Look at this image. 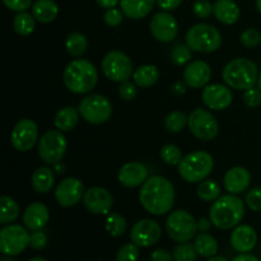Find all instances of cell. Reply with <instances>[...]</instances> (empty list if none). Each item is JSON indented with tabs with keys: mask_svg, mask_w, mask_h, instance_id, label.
<instances>
[{
	"mask_svg": "<svg viewBox=\"0 0 261 261\" xmlns=\"http://www.w3.org/2000/svg\"><path fill=\"white\" fill-rule=\"evenodd\" d=\"M38 140V127L33 120L22 119L15 124L10 134L12 145L19 152H28Z\"/></svg>",
	"mask_w": 261,
	"mask_h": 261,
	"instance_id": "13",
	"label": "cell"
},
{
	"mask_svg": "<svg viewBox=\"0 0 261 261\" xmlns=\"http://www.w3.org/2000/svg\"><path fill=\"white\" fill-rule=\"evenodd\" d=\"M189 116H186L185 112L182 111H172L166 116L165 119V127L167 132L173 133H180L181 130L185 127V125L188 124Z\"/></svg>",
	"mask_w": 261,
	"mask_h": 261,
	"instance_id": "36",
	"label": "cell"
},
{
	"mask_svg": "<svg viewBox=\"0 0 261 261\" xmlns=\"http://www.w3.org/2000/svg\"><path fill=\"white\" fill-rule=\"evenodd\" d=\"M155 0H120V7L125 17L142 19L152 12Z\"/></svg>",
	"mask_w": 261,
	"mask_h": 261,
	"instance_id": "25",
	"label": "cell"
},
{
	"mask_svg": "<svg viewBox=\"0 0 261 261\" xmlns=\"http://www.w3.org/2000/svg\"><path fill=\"white\" fill-rule=\"evenodd\" d=\"M31 234L19 224H8L0 231V251L5 256H17L30 246Z\"/></svg>",
	"mask_w": 261,
	"mask_h": 261,
	"instance_id": "11",
	"label": "cell"
},
{
	"mask_svg": "<svg viewBox=\"0 0 261 261\" xmlns=\"http://www.w3.org/2000/svg\"><path fill=\"white\" fill-rule=\"evenodd\" d=\"M64 84L75 94H86L96 87L98 73L93 64L86 59H76L69 63L63 73Z\"/></svg>",
	"mask_w": 261,
	"mask_h": 261,
	"instance_id": "3",
	"label": "cell"
},
{
	"mask_svg": "<svg viewBox=\"0 0 261 261\" xmlns=\"http://www.w3.org/2000/svg\"><path fill=\"white\" fill-rule=\"evenodd\" d=\"M240 41L242 45L247 48H255L257 45L261 43V35L257 30L255 28H249V30L244 31L240 36Z\"/></svg>",
	"mask_w": 261,
	"mask_h": 261,
	"instance_id": "41",
	"label": "cell"
},
{
	"mask_svg": "<svg viewBox=\"0 0 261 261\" xmlns=\"http://www.w3.org/2000/svg\"><path fill=\"white\" fill-rule=\"evenodd\" d=\"M117 178L125 188H137L148 180V168L140 162H127L120 168Z\"/></svg>",
	"mask_w": 261,
	"mask_h": 261,
	"instance_id": "21",
	"label": "cell"
},
{
	"mask_svg": "<svg viewBox=\"0 0 261 261\" xmlns=\"http://www.w3.org/2000/svg\"><path fill=\"white\" fill-rule=\"evenodd\" d=\"M257 244V233L249 224H239L231 233V246L240 254L250 252Z\"/></svg>",
	"mask_w": 261,
	"mask_h": 261,
	"instance_id": "19",
	"label": "cell"
},
{
	"mask_svg": "<svg viewBox=\"0 0 261 261\" xmlns=\"http://www.w3.org/2000/svg\"><path fill=\"white\" fill-rule=\"evenodd\" d=\"M28 261H47L45 259V257H41V256H36V257H32V259L31 260H28Z\"/></svg>",
	"mask_w": 261,
	"mask_h": 261,
	"instance_id": "56",
	"label": "cell"
},
{
	"mask_svg": "<svg viewBox=\"0 0 261 261\" xmlns=\"http://www.w3.org/2000/svg\"><path fill=\"white\" fill-rule=\"evenodd\" d=\"M212 78V69L208 63L195 60L189 64L184 70V82L191 88H201L209 83Z\"/></svg>",
	"mask_w": 261,
	"mask_h": 261,
	"instance_id": "20",
	"label": "cell"
},
{
	"mask_svg": "<svg viewBox=\"0 0 261 261\" xmlns=\"http://www.w3.org/2000/svg\"><path fill=\"white\" fill-rule=\"evenodd\" d=\"M188 125L191 134L203 142L213 140L219 132V125L216 116L208 110L200 109V107L190 112Z\"/></svg>",
	"mask_w": 261,
	"mask_h": 261,
	"instance_id": "12",
	"label": "cell"
},
{
	"mask_svg": "<svg viewBox=\"0 0 261 261\" xmlns=\"http://www.w3.org/2000/svg\"><path fill=\"white\" fill-rule=\"evenodd\" d=\"M84 121L92 125H101L109 121L112 115V105L102 94H89L84 97L78 107Z\"/></svg>",
	"mask_w": 261,
	"mask_h": 261,
	"instance_id": "8",
	"label": "cell"
},
{
	"mask_svg": "<svg viewBox=\"0 0 261 261\" xmlns=\"http://www.w3.org/2000/svg\"><path fill=\"white\" fill-rule=\"evenodd\" d=\"M245 201L252 212H261V188L251 189L246 194Z\"/></svg>",
	"mask_w": 261,
	"mask_h": 261,
	"instance_id": "44",
	"label": "cell"
},
{
	"mask_svg": "<svg viewBox=\"0 0 261 261\" xmlns=\"http://www.w3.org/2000/svg\"><path fill=\"white\" fill-rule=\"evenodd\" d=\"M23 224L31 231H38L42 229L47 224L50 219V212L48 208L41 201L30 204L23 212Z\"/></svg>",
	"mask_w": 261,
	"mask_h": 261,
	"instance_id": "22",
	"label": "cell"
},
{
	"mask_svg": "<svg viewBox=\"0 0 261 261\" xmlns=\"http://www.w3.org/2000/svg\"><path fill=\"white\" fill-rule=\"evenodd\" d=\"M149 30L153 37L163 43H168L176 38L178 33V23L172 14L167 12L155 13L150 19Z\"/></svg>",
	"mask_w": 261,
	"mask_h": 261,
	"instance_id": "14",
	"label": "cell"
},
{
	"mask_svg": "<svg viewBox=\"0 0 261 261\" xmlns=\"http://www.w3.org/2000/svg\"><path fill=\"white\" fill-rule=\"evenodd\" d=\"M106 232L112 237H120L126 232L127 222L121 214L110 213L107 216L106 224H105Z\"/></svg>",
	"mask_w": 261,
	"mask_h": 261,
	"instance_id": "35",
	"label": "cell"
},
{
	"mask_svg": "<svg viewBox=\"0 0 261 261\" xmlns=\"http://www.w3.org/2000/svg\"><path fill=\"white\" fill-rule=\"evenodd\" d=\"M84 185L79 178L68 177L64 178L56 188L55 199L59 205L69 208L76 205L84 196Z\"/></svg>",
	"mask_w": 261,
	"mask_h": 261,
	"instance_id": "17",
	"label": "cell"
},
{
	"mask_svg": "<svg viewBox=\"0 0 261 261\" xmlns=\"http://www.w3.org/2000/svg\"><path fill=\"white\" fill-rule=\"evenodd\" d=\"M54 182V172L48 167H38L31 177L33 190L38 194H47L53 189Z\"/></svg>",
	"mask_w": 261,
	"mask_h": 261,
	"instance_id": "28",
	"label": "cell"
},
{
	"mask_svg": "<svg viewBox=\"0 0 261 261\" xmlns=\"http://www.w3.org/2000/svg\"><path fill=\"white\" fill-rule=\"evenodd\" d=\"M201 98L208 109L214 110V111H222L231 106L232 101H233V94L228 86L216 83L205 86Z\"/></svg>",
	"mask_w": 261,
	"mask_h": 261,
	"instance_id": "18",
	"label": "cell"
},
{
	"mask_svg": "<svg viewBox=\"0 0 261 261\" xmlns=\"http://www.w3.org/2000/svg\"><path fill=\"white\" fill-rule=\"evenodd\" d=\"M199 199L206 203H214L221 196V188L214 180H203L196 189Z\"/></svg>",
	"mask_w": 261,
	"mask_h": 261,
	"instance_id": "34",
	"label": "cell"
},
{
	"mask_svg": "<svg viewBox=\"0 0 261 261\" xmlns=\"http://www.w3.org/2000/svg\"><path fill=\"white\" fill-rule=\"evenodd\" d=\"M193 12L199 19H205L213 14V4L209 0H196L193 5Z\"/></svg>",
	"mask_w": 261,
	"mask_h": 261,
	"instance_id": "42",
	"label": "cell"
},
{
	"mask_svg": "<svg viewBox=\"0 0 261 261\" xmlns=\"http://www.w3.org/2000/svg\"><path fill=\"white\" fill-rule=\"evenodd\" d=\"M79 116H81V112H79V110H76L75 107H63V109L59 110L58 114L55 115L54 124H55L56 129H59L60 132H70V130H73L74 127L78 125Z\"/></svg>",
	"mask_w": 261,
	"mask_h": 261,
	"instance_id": "26",
	"label": "cell"
},
{
	"mask_svg": "<svg viewBox=\"0 0 261 261\" xmlns=\"http://www.w3.org/2000/svg\"><path fill=\"white\" fill-rule=\"evenodd\" d=\"M245 217V204L233 194L219 196L209 211V219L219 229H232Z\"/></svg>",
	"mask_w": 261,
	"mask_h": 261,
	"instance_id": "2",
	"label": "cell"
},
{
	"mask_svg": "<svg viewBox=\"0 0 261 261\" xmlns=\"http://www.w3.org/2000/svg\"><path fill=\"white\" fill-rule=\"evenodd\" d=\"M186 45L195 53H214L222 45V35L216 27L199 23L189 28L185 36Z\"/></svg>",
	"mask_w": 261,
	"mask_h": 261,
	"instance_id": "6",
	"label": "cell"
},
{
	"mask_svg": "<svg viewBox=\"0 0 261 261\" xmlns=\"http://www.w3.org/2000/svg\"><path fill=\"white\" fill-rule=\"evenodd\" d=\"M133 79H134V83L140 88H149L158 82L160 71H158L157 66L147 64V65H142L135 69Z\"/></svg>",
	"mask_w": 261,
	"mask_h": 261,
	"instance_id": "29",
	"label": "cell"
},
{
	"mask_svg": "<svg viewBox=\"0 0 261 261\" xmlns=\"http://www.w3.org/2000/svg\"><path fill=\"white\" fill-rule=\"evenodd\" d=\"M244 102L249 107H257L261 103V91L259 88H250L246 89L244 93Z\"/></svg>",
	"mask_w": 261,
	"mask_h": 261,
	"instance_id": "46",
	"label": "cell"
},
{
	"mask_svg": "<svg viewBox=\"0 0 261 261\" xmlns=\"http://www.w3.org/2000/svg\"><path fill=\"white\" fill-rule=\"evenodd\" d=\"M213 168V157L204 150L189 153L178 163V173L189 184L201 182L211 175Z\"/></svg>",
	"mask_w": 261,
	"mask_h": 261,
	"instance_id": "5",
	"label": "cell"
},
{
	"mask_svg": "<svg viewBox=\"0 0 261 261\" xmlns=\"http://www.w3.org/2000/svg\"><path fill=\"white\" fill-rule=\"evenodd\" d=\"M46 245H47V236L43 231L38 229V231H33V233L31 234V241L30 246L33 250H42L45 249Z\"/></svg>",
	"mask_w": 261,
	"mask_h": 261,
	"instance_id": "47",
	"label": "cell"
},
{
	"mask_svg": "<svg viewBox=\"0 0 261 261\" xmlns=\"http://www.w3.org/2000/svg\"><path fill=\"white\" fill-rule=\"evenodd\" d=\"M102 71L112 82L122 83L133 76V61L125 53L119 50L110 51L102 59Z\"/></svg>",
	"mask_w": 261,
	"mask_h": 261,
	"instance_id": "10",
	"label": "cell"
},
{
	"mask_svg": "<svg viewBox=\"0 0 261 261\" xmlns=\"http://www.w3.org/2000/svg\"><path fill=\"white\" fill-rule=\"evenodd\" d=\"M212 221L206 218H201L198 221V231L200 232H208L212 228Z\"/></svg>",
	"mask_w": 261,
	"mask_h": 261,
	"instance_id": "51",
	"label": "cell"
},
{
	"mask_svg": "<svg viewBox=\"0 0 261 261\" xmlns=\"http://www.w3.org/2000/svg\"><path fill=\"white\" fill-rule=\"evenodd\" d=\"M172 89H173V93H176V94H182L186 92L185 84H184L182 82H177V83L173 86Z\"/></svg>",
	"mask_w": 261,
	"mask_h": 261,
	"instance_id": "54",
	"label": "cell"
},
{
	"mask_svg": "<svg viewBox=\"0 0 261 261\" xmlns=\"http://www.w3.org/2000/svg\"><path fill=\"white\" fill-rule=\"evenodd\" d=\"M122 10L116 9V8H111V9H107L106 13L103 15L105 23L110 27H117V25L121 24L122 22Z\"/></svg>",
	"mask_w": 261,
	"mask_h": 261,
	"instance_id": "45",
	"label": "cell"
},
{
	"mask_svg": "<svg viewBox=\"0 0 261 261\" xmlns=\"http://www.w3.org/2000/svg\"><path fill=\"white\" fill-rule=\"evenodd\" d=\"M251 182V175L249 171L244 167H232L224 175V189L229 194H241L247 190Z\"/></svg>",
	"mask_w": 261,
	"mask_h": 261,
	"instance_id": "23",
	"label": "cell"
},
{
	"mask_svg": "<svg viewBox=\"0 0 261 261\" xmlns=\"http://www.w3.org/2000/svg\"><path fill=\"white\" fill-rule=\"evenodd\" d=\"M191 51L188 45H177L171 53V61L177 66L185 65L190 61Z\"/></svg>",
	"mask_w": 261,
	"mask_h": 261,
	"instance_id": "40",
	"label": "cell"
},
{
	"mask_svg": "<svg viewBox=\"0 0 261 261\" xmlns=\"http://www.w3.org/2000/svg\"><path fill=\"white\" fill-rule=\"evenodd\" d=\"M0 205H2V212H0V223L2 224H12L18 219L20 214V208L17 201L13 198L7 195H3L0 198Z\"/></svg>",
	"mask_w": 261,
	"mask_h": 261,
	"instance_id": "31",
	"label": "cell"
},
{
	"mask_svg": "<svg viewBox=\"0 0 261 261\" xmlns=\"http://www.w3.org/2000/svg\"><path fill=\"white\" fill-rule=\"evenodd\" d=\"M173 261H196L198 260V251L195 245L190 242H180L173 249Z\"/></svg>",
	"mask_w": 261,
	"mask_h": 261,
	"instance_id": "37",
	"label": "cell"
},
{
	"mask_svg": "<svg viewBox=\"0 0 261 261\" xmlns=\"http://www.w3.org/2000/svg\"><path fill=\"white\" fill-rule=\"evenodd\" d=\"M5 7L13 12H24L32 4V0H3Z\"/></svg>",
	"mask_w": 261,
	"mask_h": 261,
	"instance_id": "48",
	"label": "cell"
},
{
	"mask_svg": "<svg viewBox=\"0 0 261 261\" xmlns=\"http://www.w3.org/2000/svg\"><path fill=\"white\" fill-rule=\"evenodd\" d=\"M162 236V228L155 221L149 218L140 219L130 231L132 242L139 247H150L157 244Z\"/></svg>",
	"mask_w": 261,
	"mask_h": 261,
	"instance_id": "15",
	"label": "cell"
},
{
	"mask_svg": "<svg viewBox=\"0 0 261 261\" xmlns=\"http://www.w3.org/2000/svg\"><path fill=\"white\" fill-rule=\"evenodd\" d=\"M213 13L217 19L223 24H234L239 20L241 12L233 0H217L213 5Z\"/></svg>",
	"mask_w": 261,
	"mask_h": 261,
	"instance_id": "24",
	"label": "cell"
},
{
	"mask_svg": "<svg viewBox=\"0 0 261 261\" xmlns=\"http://www.w3.org/2000/svg\"><path fill=\"white\" fill-rule=\"evenodd\" d=\"M68 143L59 129L47 130L38 142V155L46 165H58L65 155Z\"/></svg>",
	"mask_w": 261,
	"mask_h": 261,
	"instance_id": "9",
	"label": "cell"
},
{
	"mask_svg": "<svg viewBox=\"0 0 261 261\" xmlns=\"http://www.w3.org/2000/svg\"><path fill=\"white\" fill-rule=\"evenodd\" d=\"M83 204L87 211L91 213L105 216V214H110L111 212L112 205H114V198L107 189L94 186L84 193Z\"/></svg>",
	"mask_w": 261,
	"mask_h": 261,
	"instance_id": "16",
	"label": "cell"
},
{
	"mask_svg": "<svg viewBox=\"0 0 261 261\" xmlns=\"http://www.w3.org/2000/svg\"><path fill=\"white\" fill-rule=\"evenodd\" d=\"M150 261H173V254L166 249H157L150 254Z\"/></svg>",
	"mask_w": 261,
	"mask_h": 261,
	"instance_id": "49",
	"label": "cell"
},
{
	"mask_svg": "<svg viewBox=\"0 0 261 261\" xmlns=\"http://www.w3.org/2000/svg\"><path fill=\"white\" fill-rule=\"evenodd\" d=\"M232 261H260V260L257 259L256 256H254V255L245 252V254L237 255L236 257H233V260Z\"/></svg>",
	"mask_w": 261,
	"mask_h": 261,
	"instance_id": "53",
	"label": "cell"
},
{
	"mask_svg": "<svg viewBox=\"0 0 261 261\" xmlns=\"http://www.w3.org/2000/svg\"><path fill=\"white\" fill-rule=\"evenodd\" d=\"M194 245H195L199 256L206 257V259L216 256L218 252V242L212 234L206 233V232H201L200 234H198L195 237Z\"/></svg>",
	"mask_w": 261,
	"mask_h": 261,
	"instance_id": "30",
	"label": "cell"
},
{
	"mask_svg": "<svg viewBox=\"0 0 261 261\" xmlns=\"http://www.w3.org/2000/svg\"><path fill=\"white\" fill-rule=\"evenodd\" d=\"M66 51L70 54L71 56H82L87 51L88 47V41L87 37L81 32H73L66 37L65 41Z\"/></svg>",
	"mask_w": 261,
	"mask_h": 261,
	"instance_id": "33",
	"label": "cell"
},
{
	"mask_svg": "<svg viewBox=\"0 0 261 261\" xmlns=\"http://www.w3.org/2000/svg\"><path fill=\"white\" fill-rule=\"evenodd\" d=\"M32 14L38 22L50 23L58 17L59 7L54 0H37L32 5Z\"/></svg>",
	"mask_w": 261,
	"mask_h": 261,
	"instance_id": "27",
	"label": "cell"
},
{
	"mask_svg": "<svg viewBox=\"0 0 261 261\" xmlns=\"http://www.w3.org/2000/svg\"><path fill=\"white\" fill-rule=\"evenodd\" d=\"M166 232L176 242H189L198 232V222L189 212L178 209L166 219Z\"/></svg>",
	"mask_w": 261,
	"mask_h": 261,
	"instance_id": "7",
	"label": "cell"
},
{
	"mask_svg": "<svg viewBox=\"0 0 261 261\" xmlns=\"http://www.w3.org/2000/svg\"><path fill=\"white\" fill-rule=\"evenodd\" d=\"M175 188L163 176L148 177L139 191V200L143 208L153 216H165L175 205Z\"/></svg>",
	"mask_w": 261,
	"mask_h": 261,
	"instance_id": "1",
	"label": "cell"
},
{
	"mask_svg": "<svg viewBox=\"0 0 261 261\" xmlns=\"http://www.w3.org/2000/svg\"><path fill=\"white\" fill-rule=\"evenodd\" d=\"M36 18L28 12H18L13 19V28L20 36H30L35 31Z\"/></svg>",
	"mask_w": 261,
	"mask_h": 261,
	"instance_id": "32",
	"label": "cell"
},
{
	"mask_svg": "<svg viewBox=\"0 0 261 261\" xmlns=\"http://www.w3.org/2000/svg\"><path fill=\"white\" fill-rule=\"evenodd\" d=\"M259 70L252 60L246 58L233 59L222 70V79L229 88L246 91L257 83Z\"/></svg>",
	"mask_w": 261,
	"mask_h": 261,
	"instance_id": "4",
	"label": "cell"
},
{
	"mask_svg": "<svg viewBox=\"0 0 261 261\" xmlns=\"http://www.w3.org/2000/svg\"><path fill=\"white\" fill-rule=\"evenodd\" d=\"M155 2L163 12H171L180 7L184 0H155Z\"/></svg>",
	"mask_w": 261,
	"mask_h": 261,
	"instance_id": "50",
	"label": "cell"
},
{
	"mask_svg": "<svg viewBox=\"0 0 261 261\" xmlns=\"http://www.w3.org/2000/svg\"><path fill=\"white\" fill-rule=\"evenodd\" d=\"M257 87H259V89L261 91V73L259 74V78H257Z\"/></svg>",
	"mask_w": 261,
	"mask_h": 261,
	"instance_id": "58",
	"label": "cell"
},
{
	"mask_svg": "<svg viewBox=\"0 0 261 261\" xmlns=\"http://www.w3.org/2000/svg\"><path fill=\"white\" fill-rule=\"evenodd\" d=\"M256 7H257V10H259L261 14V0H256Z\"/></svg>",
	"mask_w": 261,
	"mask_h": 261,
	"instance_id": "57",
	"label": "cell"
},
{
	"mask_svg": "<svg viewBox=\"0 0 261 261\" xmlns=\"http://www.w3.org/2000/svg\"><path fill=\"white\" fill-rule=\"evenodd\" d=\"M97 4L103 9H111L115 8L120 3V0H96Z\"/></svg>",
	"mask_w": 261,
	"mask_h": 261,
	"instance_id": "52",
	"label": "cell"
},
{
	"mask_svg": "<svg viewBox=\"0 0 261 261\" xmlns=\"http://www.w3.org/2000/svg\"><path fill=\"white\" fill-rule=\"evenodd\" d=\"M161 158L166 165L178 166V163L182 161V152L180 148L175 144H167L161 149Z\"/></svg>",
	"mask_w": 261,
	"mask_h": 261,
	"instance_id": "38",
	"label": "cell"
},
{
	"mask_svg": "<svg viewBox=\"0 0 261 261\" xmlns=\"http://www.w3.org/2000/svg\"><path fill=\"white\" fill-rule=\"evenodd\" d=\"M138 94V89H137V84L132 83V82L126 81L122 82L119 87V96L120 98L124 99V101H133L135 99Z\"/></svg>",
	"mask_w": 261,
	"mask_h": 261,
	"instance_id": "43",
	"label": "cell"
},
{
	"mask_svg": "<svg viewBox=\"0 0 261 261\" xmlns=\"http://www.w3.org/2000/svg\"><path fill=\"white\" fill-rule=\"evenodd\" d=\"M140 256L139 246L134 242L122 245L116 254V261H138Z\"/></svg>",
	"mask_w": 261,
	"mask_h": 261,
	"instance_id": "39",
	"label": "cell"
},
{
	"mask_svg": "<svg viewBox=\"0 0 261 261\" xmlns=\"http://www.w3.org/2000/svg\"><path fill=\"white\" fill-rule=\"evenodd\" d=\"M206 261H228V260H227L226 257H223V256H217V255H216V256L209 257V259L206 260Z\"/></svg>",
	"mask_w": 261,
	"mask_h": 261,
	"instance_id": "55",
	"label": "cell"
},
{
	"mask_svg": "<svg viewBox=\"0 0 261 261\" xmlns=\"http://www.w3.org/2000/svg\"><path fill=\"white\" fill-rule=\"evenodd\" d=\"M2 261H14L12 259V256H8V257H3Z\"/></svg>",
	"mask_w": 261,
	"mask_h": 261,
	"instance_id": "59",
	"label": "cell"
}]
</instances>
